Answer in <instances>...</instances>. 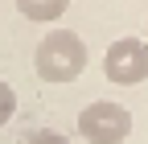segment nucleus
<instances>
[{
	"label": "nucleus",
	"instance_id": "obj_1",
	"mask_svg": "<svg viewBox=\"0 0 148 144\" xmlns=\"http://www.w3.org/2000/svg\"><path fill=\"white\" fill-rule=\"evenodd\" d=\"M33 70L41 82H53V86L74 82L86 70V41L74 29H62V25L49 29L33 49Z\"/></svg>",
	"mask_w": 148,
	"mask_h": 144
},
{
	"label": "nucleus",
	"instance_id": "obj_2",
	"mask_svg": "<svg viewBox=\"0 0 148 144\" xmlns=\"http://www.w3.org/2000/svg\"><path fill=\"white\" fill-rule=\"evenodd\" d=\"M78 136L86 144H123L132 136V111L111 99H99V103H86L78 111Z\"/></svg>",
	"mask_w": 148,
	"mask_h": 144
},
{
	"label": "nucleus",
	"instance_id": "obj_3",
	"mask_svg": "<svg viewBox=\"0 0 148 144\" xmlns=\"http://www.w3.org/2000/svg\"><path fill=\"white\" fill-rule=\"evenodd\" d=\"M103 74L115 86H136L148 78V41L140 37H119L103 53Z\"/></svg>",
	"mask_w": 148,
	"mask_h": 144
},
{
	"label": "nucleus",
	"instance_id": "obj_4",
	"mask_svg": "<svg viewBox=\"0 0 148 144\" xmlns=\"http://www.w3.org/2000/svg\"><path fill=\"white\" fill-rule=\"evenodd\" d=\"M12 4H16V12H21L25 21L49 25V21H58V16L70 8V0H12Z\"/></svg>",
	"mask_w": 148,
	"mask_h": 144
},
{
	"label": "nucleus",
	"instance_id": "obj_5",
	"mask_svg": "<svg viewBox=\"0 0 148 144\" xmlns=\"http://www.w3.org/2000/svg\"><path fill=\"white\" fill-rule=\"evenodd\" d=\"M12 115H16V91H12L4 78H0V128H4Z\"/></svg>",
	"mask_w": 148,
	"mask_h": 144
},
{
	"label": "nucleus",
	"instance_id": "obj_6",
	"mask_svg": "<svg viewBox=\"0 0 148 144\" xmlns=\"http://www.w3.org/2000/svg\"><path fill=\"white\" fill-rule=\"evenodd\" d=\"M25 144H70V140H66L62 132H53V128H37V132H33Z\"/></svg>",
	"mask_w": 148,
	"mask_h": 144
}]
</instances>
